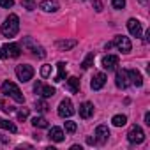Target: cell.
Returning a JSON list of instances; mask_svg holds the SVG:
<instances>
[{"label":"cell","instance_id":"cell-1","mask_svg":"<svg viewBox=\"0 0 150 150\" xmlns=\"http://www.w3.org/2000/svg\"><path fill=\"white\" fill-rule=\"evenodd\" d=\"M0 30H2V34L6 37H14L20 30V18L16 14H9L6 18V21L2 23V27H0Z\"/></svg>","mask_w":150,"mask_h":150},{"label":"cell","instance_id":"cell-2","mask_svg":"<svg viewBox=\"0 0 150 150\" xmlns=\"http://www.w3.org/2000/svg\"><path fill=\"white\" fill-rule=\"evenodd\" d=\"M2 94L7 96V97H13L16 103H21V104L25 103V97H23L21 90H20L18 85L13 83V81H4V85H2Z\"/></svg>","mask_w":150,"mask_h":150},{"label":"cell","instance_id":"cell-3","mask_svg":"<svg viewBox=\"0 0 150 150\" xmlns=\"http://www.w3.org/2000/svg\"><path fill=\"white\" fill-rule=\"evenodd\" d=\"M21 53V48L14 42L11 44H4L2 48H0V58H18Z\"/></svg>","mask_w":150,"mask_h":150},{"label":"cell","instance_id":"cell-4","mask_svg":"<svg viewBox=\"0 0 150 150\" xmlns=\"http://www.w3.org/2000/svg\"><path fill=\"white\" fill-rule=\"evenodd\" d=\"M16 76L21 83H27L32 80L34 76V67L32 65H27V64H21V65H16Z\"/></svg>","mask_w":150,"mask_h":150},{"label":"cell","instance_id":"cell-5","mask_svg":"<svg viewBox=\"0 0 150 150\" xmlns=\"http://www.w3.org/2000/svg\"><path fill=\"white\" fill-rule=\"evenodd\" d=\"M23 48H27L28 51H32L34 55H37L39 58H44L46 57V51H44V48L42 46H39L34 39H30V37H25L23 39Z\"/></svg>","mask_w":150,"mask_h":150},{"label":"cell","instance_id":"cell-6","mask_svg":"<svg viewBox=\"0 0 150 150\" xmlns=\"http://www.w3.org/2000/svg\"><path fill=\"white\" fill-rule=\"evenodd\" d=\"M127 139H129V143H143L145 141V132H143V129L139 127V125H132L131 129H129V132H127Z\"/></svg>","mask_w":150,"mask_h":150},{"label":"cell","instance_id":"cell-7","mask_svg":"<svg viewBox=\"0 0 150 150\" xmlns=\"http://www.w3.org/2000/svg\"><path fill=\"white\" fill-rule=\"evenodd\" d=\"M74 106H72V103L69 101V99H64L60 104H58V110H57V113H58V117H62V118H69V117H72L74 115Z\"/></svg>","mask_w":150,"mask_h":150},{"label":"cell","instance_id":"cell-8","mask_svg":"<svg viewBox=\"0 0 150 150\" xmlns=\"http://www.w3.org/2000/svg\"><path fill=\"white\" fill-rule=\"evenodd\" d=\"M34 92L35 94H39L41 97H44V99H48V97H53L55 96V88L53 87H50V85H42L41 81H37L35 85H34Z\"/></svg>","mask_w":150,"mask_h":150},{"label":"cell","instance_id":"cell-9","mask_svg":"<svg viewBox=\"0 0 150 150\" xmlns=\"http://www.w3.org/2000/svg\"><path fill=\"white\" fill-rule=\"evenodd\" d=\"M113 46H117L122 53H129V51H131V48H132V44H131L129 37H125V35H117V37H115V41H113Z\"/></svg>","mask_w":150,"mask_h":150},{"label":"cell","instance_id":"cell-10","mask_svg":"<svg viewBox=\"0 0 150 150\" xmlns=\"http://www.w3.org/2000/svg\"><path fill=\"white\" fill-rule=\"evenodd\" d=\"M115 83H117V87L118 88H127L129 85H131V81H129V74H127V71H117V76H115Z\"/></svg>","mask_w":150,"mask_h":150},{"label":"cell","instance_id":"cell-11","mask_svg":"<svg viewBox=\"0 0 150 150\" xmlns=\"http://www.w3.org/2000/svg\"><path fill=\"white\" fill-rule=\"evenodd\" d=\"M127 30H129V34L131 35H134V37H141V23L138 21V20H134V18H131L129 21H127Z\"/></svg>","mask_w":150,"mask_h":150},{"label":"cell","instance_id":"cell-12","mask_svg":"<svg viewBox=\"0 0 150 150\" xmlns=\"http://www.w3.org/2000/svg\"><path fill=\"white\" fill-rule=\"evenodd\" d=\"M104 83H106V74L104 72H97L92 78V81H90V87H92V90H101L104 87Z\"/></svg>","mask_w":150,"mask_h":150},{"label":"cell","instance_id":"cell-13","mask_svg":"<svg viewBox=\"0 0 150 150\" xmlns=\"http://www.w3.org/2000/svg\"><path fill=\"white\" fill-rule=\"evenodd\" d=\"M117 65H118V57L117 55H106L103 58V67L106 71H113V69H117Z\"/></svg>","mask_w":150,"mask_h":150},{"label":"cell","instance_id":"cell-14","mask_svg":"<svg viewBox=\"0 0 150 150\" xmlns=\"http://www.w3.org/2000/svg\"><path fill=\"white\" fill-rule=\"evenodd\" d=\"M39 7H41L42 11H46V13H57V11L60 9L58 2H55V0H42V2L39 4Z\"/></svg>","mask_w":150,"mask_h":150},{"label":"cell","instance_id":"cell-15","mask_svg":"<svg viewBox=\"0 0 150 150\" xmlns=\"http://www.w3.org/2000/svg\"><path fill=\"white\" fill-rule=\"evenodd\" d=\"M127 74H129V81H131V85H136V87H141V85H143V78H141L139 71H136V69H129Z\"/></svg>","mask_w":150,"mask_h":150},{"label":"cell","instance_id":"cell-16","mask_svg":"<svg viewBox=\"0 0 150 150\" xmlns=\"http://www.w3.org/2000/svg\"><path fill=\"white\" fill-rule=\"evenodd\" d=\"M94 115V104L92 103H83L81 106H80V117L81 118H90Z\"/></svg>","mask_w":150,"mask_h":150},{"label":"cell","instance_id":"cell-17","mask_svg":"<svg viewBox=\"0 0 150 150\" xmlns=\"http://www.w3.org/2000/svg\"><path fill=\"white\" fill-rule=\"evenodd\" d=\"M96 136H97L99 143L108 141V138H110V129H108V125H97V129H96Z\"/></svg>","mask_w":150,"mask_h":150},{"label":"cell","instance_id":"cell-18","mask_svg":"<svg viewBox=\"0 0 150 150\" xmlns=\"http://www.w3.org/2000/svg\"><path fill=\"white\" fill-rule=\"evenodd\" d=\"M48 138L55 143H60V141H64V131L60 127H51L48 132Z\"/></svg>","mask_w":150,"mask_h":150},{"label":"cell","instance_id":"cell-19","mask_svg":"<svg viewBox=\"0 0 150 150\" xmlns=\"http://www.w3.org/2000/svg\"><path fill=\"white\" fill-rule=\"evenodd\" d=\"M67 88H69L72 94H78V92H80V80L74 78V76L69 78V80H67Z\"/></svg>","mask_w":150,"mask_h":150},{"label":"cell","instance_id":"cell-20","mask_svg":"<svg viewBox=\"0 0 150 150\" xmlns=\"http://www.w3.org/2000/svg\"><path fill=\"white\" fill-rule=\"evenodd\" d=\"M78 42L74 41V39H71V41H57V48L58 50H62V51H67V50H71V48H74Z\"/></svg>","mask_w":150,"mask_h":150},{"label":"cell","instance_id":"cell-21","mask_svg":"<svg viewBox=\"0 0 150 150\" xmlns=\"http://www.w3.org/2000/svg\"><path fill=\"white\" fill-rule=\"evenodd\" d=\"M57 67H58V72H57V76L53 78V81H55V83H60V81L65 78V64H64V62H58Z\"/></svg>","mask_w":150,"mask_h":150},{"label":"cell","instance_id":"cell-22","mask_svg":"<svg viewBox=\"0 0 150 150\" xmlns=\"http://www.w3.org/2000/svg\"><path fill=\"white\" fill-rule=\"evenodd\" d=\"M0 129H6V131H9V132H16V131H18V127H16L13 122L6 120V118H0Z\"/></svg>","mask_w":150,"mask_h":150},{"label":"cell","instance_id":"cell-23","mask_svg":"<svg viewBox=\"0 0 150 150\" xmlns=\"http://www.w3.org/2000/svg\"><path fill=\"white\" fill-rule=\"evenodd\" d=\"M32 125L37 127V129H46L48 127V120L44 117H35V118H32Z\"/></svg>","mask_w":150,"mask_h":150},{"label":"cell","instance_id":"cell-24","mask_svg":"<svg viewBox=\"0 0 150 150\" xmlns=\"http://www.w3.org/2000/svg\"><path fill=\"white\" fill-rule=\"evenodd\" d=\"M111 122H113L115 127H122V125L127 124V117H125V115H115V117L111 118Z\"/></svg>","mask_w":150,"mask_h":150},{"label":"cell","instance_id":"cell-25","mask_svg":"<svg viewBox=\"0 0 150 150\" xmlns=\"http://www.w3.org/2000/svg\"><path fill=\"white\" fill-rule=\"evenodd\" d=\"M94 58H96V55H94V53H88V55L85 57V60L81 62V67H83V69H88V67L94 64Z\"/></svg>","mask_w":150,"mask_h":150},{"label":"cell","instance_id":"cell-26","mask_svg":"<svg viewBox=\"0 0 150 150\" xmlns=\"http://www.w3.org/2000/svg\"><path fill=\"white\" fill-rule=\"evenodd\" d=\"M64 125H65V131H67L69 134L76 132V122H72V120H67V122H64Z\"/></svg>","mask_w":150,"mask_h":150},{"label":"cell","instance_id":"cell-27","mask_svg":"<svg viewBox=\"0 0 150 150\" xmlns=\"http://www.w3.org/2000/svg\"><path fill=\"white\" fill-rule=\"evenodd\" d=\"M35 110L41 111V113H46L48 111V104L44 101H35Z\"/></svg>","mask_w":150,"mask_h":150},{"label":"cell","instance_id":"cell-28","mask_svg":"<svg viewBox=\"0 0 150 150\" xmlns=\"http://www.w3.org/2000/svg\"><path fill=\"white\" fill-rule=\"evenodd\" d=\"M16 117H18V120H27L28 118V108H23V110H20L18 113H16Z\"/></svg>","mask_w":150,"mask_h":150},{"label":"cell","instance_id":"cell-29","mask_svg":"<svg viewBox=\"0 0 150 150\" xmlns=\"http://www.w3.org/2000/svg\"><path fill=\"white\" fill-rule=\"evenodd\" d=\"M111 6L115 9H124L125 7V0H111Z\"/></svg>","mask_w":150,"mask_h":150},{"label":"cell","instance_id":"cell-30","mask_svg":"<svg viewBox=\"0 0 150 150\" xmlns=\"http://www.w3.org/2000/svg\"><path fill=\"white\" fill-rule=\"evenodd\" d=\"M50 72H51V65H42V67H41V76H42V78H48Z\"/></svg>","mask_w":150,"mask_h":150},{"label":"cell","instance_id":"cell-31","mask_svg":"<svg viewBox=\"0 0 150 150\" xmlns=\"http://www.w3.org/2000/svg\"><path fill=\"white\" fill-rule=\"evenodd\" d=\"M21 4H23L28 11H34V9H35V2H34V0H23Z\"/></svg>","mask_w":150,"mask_h":150},{"label":"cell","instance_id":"cell-32","mask_svg":"<svg viewBox=\"0 0 150 150\" xmlns=\"http://www.w3.org/2000/svg\"><path fill=\"white\" fill-rule=\"evenodd\" d=\"M13 6H14V0H0V7L9 9V7H13Z\"/></svg>","mask_w":150,"mask_h":150},{"label":"cell","instance_id":"cell-33","mask_svg":"<svg viewBox=\"0 0 150 150\" xmlns=\"http://www.w3.org/2000/svg\"><path fill=\"white\" fill-rule=\"evenodd\" d=\"M92 6H94V9H96L97 13L103 11V2H101V0H94V4H92Z\"/></svg>","mask_w":150,"mask_h":150},{"label":"cell","instance_id":"cell-34","mask_svg":"<svg viewBox=\"0 0 150 150\" xmlns=\"http://www.w3.org/2000/svg\"><path fill=\"white\" fill-rule=\"evenodd\" d=\"M145 124L150 125V113H145Z\"/></svg>","mask_w":150,"mask_h":150},{"label":"cell","instance_id":"cell-35","mask_svg":"<svg viewBox=\"0 0 150 150\" xmlns=\"http://www.w3.org/2000/svg\"><path fill=\"white\" fill-rule=\"evenodd\" d=\"M148 41H150V30L145 34V42H148Z\"/></svg>","mask_w":150,"mask_h":150},{"label":"cell","instance_id":"cell-36","mask_svg":"<svg viewBox=\"0 0 150 150\" xmlns=\"http://www.w3.org/2000/svg\"><path fill=\"white\" fill-rule=\"evenodd\" d=\"M71 150H81V146H78V145H72V146H71Z\"/></svg>","mask_w":150,"mask_h":150},{"label":"cell","instance_id":"cell-37","mask_svg":"<svg viewBox=\"0 0 150 150\" xmlns=\"http://www.w3.org/2000/svg\"><path fill=\"white\" fill-rule=\"evenodd\" d=\"M139 2H141V4H148V0H139Z\"/></svg>","mask_w":150,"mask_h":150}]
</instances>
